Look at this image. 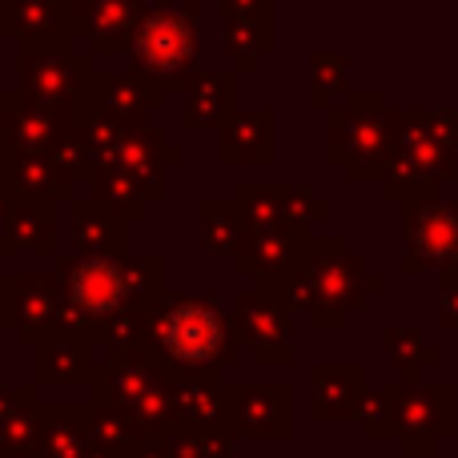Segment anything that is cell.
Returning <instances> with one entry per match:
<instances>
[{"instance_id":"obj_1","label":"cell","mask_w":458,"mask_h":458,"mask_svg":"<svg viewBox=\"0 0 458 458\" xmlns=\"http://www.w3.org/2000/svg\"><path fill=\"white\" fill-rule=\"evenodd\" d=\"M233 326L222 306L206 298H161L145 314V338L137 354L165 382L214 378L217 366L233 358Z\"/></svg>"},{"instance_id":"obj_2","label":"cell","mask_w":458,"mask_h":458,"mask_svg":"<svg viewBox=\"0 0 458 458\" xmlns=\"http://www.w3.org/2000/svg\"><path fill=\"white\" fill-rule=\"evenodd\" d=\"M53 277L61 285V330L81 334L85 342H97V330L129 306L121 258H97V253L56 258Z\"/></svg>"},{"instance_id":"obj_3","label":"cell","mask_w":458,"mask_h":458,"mask_svg":"<svg viewBox=\"0 0 458 458\" xmlns=\"http://www.w3.org/2000/svg\"><path fill=\"white\" fill-rule=\"evenodd\" d=\"M0 322L16 330L21 346H37L61 330V285L48 274H4L0 277Z\"/></svg>"},{"instance_id":"obj_4","label":"cell","mask_w":458,"mask_h":458,"mask_svg":"<svg viewBox=\"0 0 458 458\" xmlns=\"http://www.w3.org/2000/svg\"><path fill=\"white\" fill-rule=\"evenodd\" d=\"M225 427H229V435L282 438L285 427H290V390L285 386L225 390Z\"/></svg>"},{"instance_id":"obj_5","label":"cell","mask_w":458,"mask_h":458,"mask_svg":"<svg viewBox=\"0 0 458 458\" xmlns=\"http://www.w3.org/2000/svg\"><path fill=\"white\" fill-rule=\"evenodd\" d=\"M32 350H37V382L72 386V382H93L101 374V366H93V342H85L81 334L53 330Z\"/></svg>"},{"instance_id":"obj_6","label":"cell","mask_w":458,"mask_h":458,"mask_svg":"<svg viewBox=\"0 0 458 458\" xmlns=\"http://www.w3.org/2000/svg\"><path fill=\"white\" fill-rule=\"evenodd\" d=\"M237 338L245 342V346L253 350V354L261 358V362H282L290 350H285V318L282 310L274 306V298H266V293H245V298H237Z\"/></svg>"},{"instance_id":"obj_7","label":"cell","mask_w":458,"mask_h":458,"mask_svg":"<svg viewBox=\"0 0 458 458\" xmlns=\"http://www.w3.org/2000/svg\"><path fill=\"white\" fill-rule=\"evenodd\" d=\"M394 427L403 435V446L414 435H427L430 446L435 438L451 435V386H430V390H403L394 411Z\"/></svg>"},{"instance_id":"obj_8","label":"cell","mask_w":458,"mask_h":458,"mask_svg":"<svg viewBox=\"0 0 458 458\" xmlns=\"http://www.w3.org/2000/svg\"><path fill=\"white\" fill-rule=\"evenodd\" d=\"M177 411V430H229L225 427V390L214 378H177L169 382Z\"/></svg>"},{"instance_id":"obj_9","label":"cell","mask_w":458,"mask_h":458,"mask_svg":"<svg viewBox=\"0 0 458 458\" xmlns=\"http://www.w3.org/2000/svg\"><path fill=\"white\" fill-rule=\"evenodd\" d=\"M0 253H53V214L40 201H21L4 214Z\"/></svg>"},{"instance_id":"obj_10","label":"cell","mask_w":458,"mask_h":458,"mask_svg":"<svg viewBox=\"0 0 458 458\" xmlns=\"http://www.w3.org/2000/svg\"><path fill=\"white\" fill-rule=\"evenodd\" d=\"M40 414H45V458H89L93 443H89V430L81 422V406H45L40 403Z\"/></svg>"},{"instance_id":"obj_11","label":"cell","mask_w":458,"mask_h":458,"mask_svg":"<svg viewBox=\"0 0 458 458\" xmlns=\"http://www.w3.org/2000/svg\"><path fill=\"white\" fill-rule=\"evenodd\" d=\"M358 370L350 366H318L314 370V414L318 419H350L358 406Z\"/></svg>"},{"instance_id":"obj_12","label":"cell","mask_w":458,"mask_h":458,"mask_svg":"<svg viewBox=\"0 0 458 458\" xmlns=\"http://www.w3.org/2000/svg\"><path fill=\"white\" fill-rule=\"evenodd\" d=\"M45 414L40 403L0 414V458H45Z\"/></svg>"},{"instance_id":"obj_13","label":"cell","mask_w":458,"mask_h":458,"mask_svg":"<svg viewBox=\"0 0 458 458\" xmlns=\"http://www.w3.org/2000/svg\"><path fill=\"white\" fill-rule=\"evenodd\" d=\"M72 237H77L81 253H97V258H117L121 253V217L101 206H77V222H72Z\"/></svg>"},{"instance_id":"obj_14","label":"cell","mask_w":458,"mask_h":458,"mask_svg":"<svg viewBox=\"0 0 458 458\" xmlns=\"http://www.w3.org/2000/svg\"><path fill=\"white\" fill-rule=\"evenodd\" d=\"M53 169H45V161H13L8 165V177H4V190L13 193V198H24V201H40L45 206V198H53L56 190L64 193V185H56V177H48Z\"/></svg>"},{"instance_id":"obj_15","label":"cell","mask_w":458,"mask_h":458,"mask_svg":"<svg viewBox=\"0 0 458 458\" xmlns=\"http://www.w3.org/2000/svg\"><path fill=\"white\" fill-rule=\"evenodd\" d=\"M121 261H125L129 306L153 310L161 301V261L157 258H121Z\"/></svg>"},{"instance_id":"obj_16","label":"cell","mask_w":458,"mask_h":458,"mask_svg":"<svg viewBox=\"0 0 458 458\" xmlns=\"http://www.w3.org/2000/svg\"><path fill=\"white\" fill-rule=\"evenodd\" d=\"M386 350H390V358H394L398 366H406V370H419V362L435 358V350H430L414 330H390L386 334Z\"/></svg>"},{"instance_id":"obj_17","label":"cell","mask_w":458,"mask_h":458,"mask_svg":"<svg viewBox=\"0 0 458 458\" xmlns=\"http://www.w3.org/2000/svg\"><path fill=\"white\" fill-rule=\"evenodd\" d=\"M37 403V386L32 382H21V386H0V414L24 411V406Z\"/></svg>"},{"instance_id":"obj_18","label":"cell","mask_w":458,"mask_h":458,"mask_svg":"<svg viewBox=\"0 0 458 458\" xmlns=\"http://www.w3.org/2000/svg\"><path fill=\"white\" fill-rule=\"evenodd\" d=\"M438 314L446 326H458V285H443V301H438Z\"/></svg>"}]
</instances>
